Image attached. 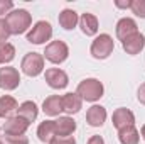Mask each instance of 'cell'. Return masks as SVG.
I'll use <instances>...</instances> for the list:
<instances>
[{
	"mask_svg": "<svg viewBox=\"0 0 145 144\" xmlns=\"http://www.w3.org/2000/svg\"><path fill=\"white\" fill-rule=\"evenodd\" d=\"M0 144H3V143H2V141H0Z\"/></svg>",
	"mask_w": 145,
	"mask_h": 144,
	"instance_id": "34",
	"label": "cell"
},
{
	"mask_svg": "<svg viewBox=\"0 0 145 144\" xmlns=\"http://www.w3.org/2000/svg\"><path fill=\"white\" fill-rule=\"evenodd\" d=\"M111 122L115 126L116 131L120 129H125V127H130V126H135V115L130 108H125V107H120L116 108L111 115Z\"/></svg>",
	"mask_w": 145,
	"mask_h": 144,
	"instance_id": "10",
	"label": "cell"
},
{
	"mask_svg": "<svg viewBox=\"0 0 145 144\" xmlns=\"http://www.w3.org/2000/svg\"><path fill=\"white\" fill-rule=\"evenodd\" d=\"M5 22L10 29L12 36H19L29 31L31 24H32V17L25 9H14L10 14L5 15Z\"/></svg>",
	"mask_w": 145,
	"mask_h": 144,
	"instance_id": "1",
	"label": "cell"
},
{
	"mask_svg": "<svg viewBox=\"0 0 145 144\" xmlns=\"http://www.w3.org/2000/svg\"><path fill=\"white\" fill-rule=\"evenodd\" d=\"M29 126H31V124H29L25 119H22V117H19V115H12V117L5 119L2 131L5 132V136H24V134L27 132Z\"/></svg>",
	"mask_w": 145,
	"mask_h": 144,
	"instance_id": "7",
	"label": "cell"
},
{
	"mask_svg": "<svg viewBox=\"0 0 145 144\" xmlns=\"http://www.w3.org/2000/svg\"><path fill=\"white\" fill-rule=\"evenodd\" d=\"M83 108V98L78 95V93H66L63 95V110L66 114H78L79 110Z\"/></svg>",
	"mask_w": 145,
	"mask_h": 144,
	"instance_id": "18",
	"label": "cell"
},
{
	"mask_svg": "<svg viewBox=\"0 0 145 144\" xmlns=\"http://www.w3.org/2000/svg\"><path fill=\"white\" fill-rule=\"evenodd\" d=\"M3 144H29L27 136H3Z\"/></svg>",
	"mask_w": 145,
	"mask_h": 144,
	"instance_id": "25",
	"label": "cell"
},
{
	"mask_svg": "<svg viewBox=\"0 0 145 144\" xmlns=\"http://www.w3.org/2000/svg\"><path fill=\"white\" fill-rule=\"evenodd\" d=\"M17 108H19V104L14 97H10V95L0 97V117L8 119V117H12L14 112H17Z\"/></svg>",
	"mask_w": 145,
	"mask_h": 144,
	"instance_id": "21",
	"label": "cell"
},
{
	"mask_svg": "<svg viewBox=\"0 0 145 144\" xmlns=\"http://www.w3.org/2000/svg\"><path fill=\"white\" fill-rule=\"evenodd\" d=\"M19 85H20V75H19L17 68H12V66L0 68V88L2 90L12 92Z\"/></svg>",
	"mask_w": 145,
	"mask_h": 144,
	"instance_id": "8",
	"label": "cell"
},
{
	"mask_svg": "<svg viewBox=\"0 0 145 144\" xmlns=\"http://www.w3.org/2000/svg\"><path fill=\"white\" fill-rule=\"evenodd\" d=\"M20 68L24 75L31 76V78H36L40 73L44 71V56L39 54V53H27L24 58H22V63H20Z\"/></svg>",
	"mask_w": 145,
	"mask_h": 144,
	"instance_id": "6",
	"label": "cell"
},
{
	"mask_svg": "<svg viewBox=\"0 0 145 144\" xmlns=\"http://www.w3.org/2000/svg\"><path fill=\"white\" fill-rule=\"evenodd\" d=\"M88 144H105V141H103L101 136H91L89 141H88Z\"/></svg>",
	"mask_w": 145,
	"mask_h": 144,
	"instance_id": "31",
	"label": "cell"
},
{
	"mask_svg": "<svg viewBox=\"0 0 145 144\" xmlns=\"http://www.w3.org/2000/svg\"><path fill=\"white\" fill-rule=\"evenodd\" d=\"M140 134H142V137H144V141H145V124L142 126V129H140Z\"/></svg>",
	"mask_w": 145,
	"mask_h": 144,
	"instance_id": "32",
	"label": "cell"
},
{
	"mask_svg": "<svg viewBox=\"0 0 145 144\" xmlns=\"http://www.w3.org/2000/svg\"><path fill=\"white\" fill-rule=\"evenodd\" d=\"M52 37V26L47 20H37L27 32V41L31 44H46Z\"/></svg>",
	"mask_w": 145,
	"mask_h": 144,
	"instance_id": "5",
	"label": "cell"
},
{
	"mask_svg": "<svg viewBox=\"0 0 145 144\" xmlns=\"http://www.w3.org/2000/svg\"><path fill=\"white\" fill-rule=\"evenodd\" d=\"M130 10H132L137 17L145 19V0H132Z\"/></svg>",
	"mask_w": 145,
	"mask_h": 144,
	"instance_id": "24",
	"label": "cell"
},
{
	"mask_svg": "<svg viewBox=\"0 0 145 144\" xmlns=\"http://www.w3.org/2000/svg\"><path fill=\"white\" fill-rule=\"evenodd\" d=\"M42 56H44V59L51 61L52 65H61V63H64V61L68 59V56H69V48H68V44H66L64 41H61V39L51 41V42L46 46Z\"/></svg>",
	"mask_w": 145,
	"mask_h": 144,
	"instance_id": "3",
	"label": "cell"
},
{
	"mask_svg": "<svg viewBox=\"0 0 145 144\" xmlns=\"http://www.w3.org/2000/svg\"><path fill=\"white\" fill-rule=\"evenodd\" d=\"M49 144H76V139L72 136H68V137H54Z\"/></svg>",
	"mask_w": 145,
	"mask_h": 144,
	"instance_id": "28",
	"label": "cell"
},
{
	"mask_svg": "<svg viewBox=\"0 0 145 144\" xmlns=\"http://www.w3.org/2000/svg\"><path fill=\"white\" fill-rule=\"evenodd\" d=\"M0 54H2V63L3 65L14 61V58H15V48H14V44H10V42L0 44Z\"/></svg>",
	"mask_w": 145,
	"mask_h": 144,
	"instance_id": "23",
	"label": "cell"
},
{
	"mask_svg": "<svg viewBox=\"0 0 145 144\" xmlns=\"http://www.w3.org/2000/svg\"><path fill=\"white\" fill-rule=\"evenodd\" d=\"M37 137L40 143L49 144L56 137V122L54 120H44L37 127Z\"/></svg>",
	"mask_w": 145,
	"mask_h": 144,
	"instance_id": "17",
	"label": "cell"
},
{
	"mask_svg": "<svg viewBox=\"0 0 145 144\" xmlns=\"http://www.w3.org/2000/svg\"><path fill=\"white\" fill-rule=\"evenodd\" d=\"M118 139H120L121 144H138L140 132L137 131L135 126H130V127H125V129L118 131Z\"/></svg>",
	"mask_w": 145,
	"mask_h": 144,
	"instance_id": "22",
	"label": "cell"
},
{
	"mask_svg": "<svg viewBox=\"0 0 145 144\" xmlns=\"http://www.w3.org/2000/svg\"><path fill=\"white\" fill-rule=\"evenodd\" d=\"M115 5H116L118 9H130V5H132V0H127V2L116 0V2H115Z\"/></svg>",
	"mask_w": 145,
	"mask_h": 144,
	"instance_id": "30",
	"label": "cell"
},
{
	"mask_svg": "<svg viewBox=\"0 0 145 144\" xmlns=\"http://www.w3.org/2000/svg\"><path fill=\"white\" fill-rule=\"evenodd\" d=\"M137 27H138V26H137V22H135L133 19H130V17H123V19H120V20L116 22V37L123 42L127 37H130L132 34L138 32Z\"/></svg>",
	"mask_w": 145,
	"mask_h": 144,
	"instance_id": "12",
	"label": "cell"
},
{
	"mask_svg": "<svg viewBox=\"0 0 145 144\" xmlns=\"http://www.w3.org/2000/svg\"><path fill=\"white\" fill-rule=\"evenodd\" d=\"M44 78H46V83L51 88H54V90H63L69 83L68 73L64 70H61V68H49V70H46Z\"/></svg>",
	"mask_w": 145,
	"mask_h": 144,
	"instance_id": "9",
	"label": "cell"
},
{
	"mask_svg": "<svg viewBox=\"0 0 145 144\" xmlns=\"http://www.w3.org/2000/svg\"><path fill=\"white\" fill-rule=\"evenodd\" d=\"M76 93L86 102H96L103 97L105 87L98 78H84L83 81H79V85L76 88Z\"/></svg>",
	"mask_w": 145,
	"mask_h": 144,
	"instance_id": "2",
	"label": "cell"
},
{
	"mask_svg": "<svg viewBox=\"0 0 145 144\" xmlns=\"http://www.w3.org/2000/svg\"><path fill=\"white\" fill-rule=\"evenodd\" d=\"M98 17L95 14H89V12H84L81 17H79V27H81V32L84 36H96L98 34Z\"/></svg>",
	"mask_w": 145,
	"mask_h": 144,
	"instance_id": "13",
	"label": "cell"
},
{
	"mask_svg": "<svg viewBox=\"0 0 145 144\" xmlns=\"http://www.w3.org/2000/svg\"><path fill=\"white\" fill-rule=\"evenodd\" d=\"M121 46H123V51H125L127 54L135 56V54H138V53L144 49L145 36L142 32H135V34H132L130 37H127V39L121 42Z\"/></svg>",
	"mask_w": 145,
	"mask_h": 144,
	"instance_id": "11",
	"label": "cell"
},
{
	"mask_svg": "<svg viewBox=\"0 0 145 144\" xmlns=\"http://www.w3.org/2000/svg\"><path fill=\"white\" fill-rule=\"evenodd\" d=\"M42 112H44L46 115H49V117H56V115H59L61 112H64V110H63V97H59V95H51V97H47V98L44 100V104H42Z\"/></svg>",
	"mask_w": 145,
	"mask_h": 144,
	"instance_id": "16",
	"label": "cell"
},
{
	"mask_svg": "<svg viewBox=\"0 0 145 144\" xmlns=\"http://www.w3.org/2000/svg\"><path fill=\"white\" fill-rule=\"evenodd\" d=\"M54 122H56V137H68V136H72L76 131V122L69 115L59 117Z\"/></svg>",
	"mask_w": 145,
	"mask_h": 144,
	"instance_id": "15",
	"label": "cell"
},
{
	"mask_svg": "<svg viewBox=\"0 0 145 144\" xmlns=\"http://www.w3.org/2000/svg\"><path fill=\"white\" fill-rule=\"evenodd\" d=\"M57 20H59V26H61L63 29H66V31H72V29L79 24V17H78V14H76L72 9H64V10H61Z\"/></svg>",
	"mask_w": 145,
	"mask_h": 144,
	"instance_id": "20",
	"label": "cell"
},
{
	"mask_svg": "<svg viewBox=\"0 0 145 144\" xmlns=\"http://www.w3.org/2000/svg\"><path fill=\"white\" fill-rule=\"evenodd\" d=\"M10 36H12V34H10V29H8V26H7L5 19H0V44L7 42Z\"/></svg>",
	"mask_w": 145,
	"mask_h": 144,
	"instance_id": "26",
	"label": "cell"
},
{
	"mask_svg": "<svg viewBox=\"0 0 145 144\" xmlns=\"http://www.w3.org/2000/svg\"><path fill=\"white\" fill-rule=\"evenodd\" d=\"M0 65H3V63H2V54H0Z\"/></svg>",
	"mask_w": 145,
	"mask_h": 144,
	"instance_id": "33",
	"label": "cell"
},
{
	"mask_svg": "<svg viewBox=\"0 0 145 144\" xmlns=\"http://www.w3.org/2000/svg\"><path fill=\"white\" fill-rule=\"evenodd\" d=\"M17 115L22 117V119H25L29 124L34 122V120L37 119V115H39L37 104L36 102H32V100H25V102H22V104L19 105V108H17Z\"/></svg>",
	"mask_w": 145,
	"mask_h": 144,
	"instance_id": "19",
	"label": "cell"
},
{
	"mask_svg": "<svg viewBox=\"0 0 145 144\" xmlns=\"http://www.w3.org/2000/svg\"><path fill=\"white\" fill-rule=\"evenodd\" d=\"M106 120V108L101 105H91L86 112V122L91 127H101Z\"/></svg>",
	"mask_w": 145,
	"mask_h": 144,
	"instance_id": "14",
	"label": "cell"
},
{
	"mask_svg": "<svg viewBox=\"0 0 145 144\" xmlns=\"http://www.w3.org/2000/svg\"><path fill=\"white\" fill-rule=\"evenodd\" d=\"M14 10V2L12 0H0V15L10 14Z\"/></svg>",
	"mask_w": 145,
	"mask_h": 144,
	"instance_id": "27",
	"label": "cell"
},
{
	"mask_svg": "<svg viewBox=\"0 0 145 144\" xmlns=\"http://www.w3.org/2000/svg\"><path fill=\"white\" fill-rule=\"evenodd\" d=\"M137 98H138V102L145 105V83H142L140 87H138V90H137Z\"/></svg>",
	"mask_w": 145,
	"mask_h": 144,
	"instance_id": "29",
	"label": "cell"
},
{
	"mask_svg": "<svg viewBox=\"0 0 145 144\" xmlns=\"http://www.w3.org/2000/svg\"><path fill=\"white\" fill-rule=\"evenodd\" d=\"M113 49H115L113 37L110 36V34H100V36L95 37V41L91 42L89 53L96 59H106L110 54L113 53Z\"/></svg>",
	"mask_w": 145,
	"mask_h": 144,
	"instance_id": "4",
	"label": "cell"
}]
</instances>
